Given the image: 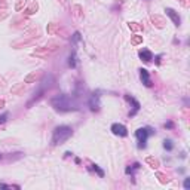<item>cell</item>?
I'll return each mask as SVG.
<instances>
[{
  "label": "cell",
  "mask_w": 190,
  "mask_h": 190,
  "mask_svg": "<svg viewBox=\"0 0 190 190\" xmlns=\"http://www.w3.org/2000/svg\"><path fill=\"white\" fill-rule=\"evenodd\" d=\"M71 134H73V129H71L70 126H58V128H55L54 137H52V144L54 146L62 144V142H65L71 137Z\"/></svg>",
  "instance_id": "6da1fadb"
},
{
  "label": "cell",
  "mask_w": 190,
  "mask_h": 190,
  "mask_svg": "<svg viewBox=\"0 0 190 190\" xmlns=\"http://www.w3.org/2000/svg\"><path fill=\"white\" fill-rule=\"evenodd\" d=\"M52 106L55 108H58V110H62V111L74 108V107H71V101H70V98L67 97V95H58V97H55L52 100Z\"/></svg>",
  "instance_id": "7a4b0ae2"
},
{
  "label": "cell",
  "mask_w": 190,
  "mask_h": 190,
  "mask_svg": "<svg viewBox=\"0 0 190 190\" xmlns=\"http://www.w3.org/2000/svg\"><path fill=\"white\" fill-rule=\"evenodd\" d=\"M153 134V129L152 128H140L135 135H137V140H138V147L142 149L146 147V142H147V138Z\"/></svg>",
  "instance_id": "3957f363"
},
{
  "label": "cell",
  "mask_w": 190,
  "mask_h": 190,
  "mask_svg": "<svg viewBox=\"0 0 190 190\" xmlns=\"http://www.w3.org/2000/svg\"><path fill=\"white\" fill-rule=\"evenodd\" d=\"M111 131H113L114 135H121V137H125V135L128 134L126 128H125L123 125H121V123H114V125L111 126Z\"/></svg>",
  "instance_id": "277c9868"
},
{
  "label": "cell",
  "mask_w": 190,
  "mask_h": 190,
  "mask_svg": "<svg viewBox=\"0 0 190 190\" xmlns=\"http://www.w3.org/2000/svg\"><path fill=\"white\" fill-rule=\"evenodd\" d=\"M89 106H91V110H98L100 107V94H94L91 97V101H89Z\"/></svg>",
  "instance_id": "5b68a950"
},
{
  "label": "cell",
  "mask_w": 190,
  "mask_h": 190,
  "mask_svg": "<svg viewBox=\"0 0 190 190\" xmlns=\"http://www.w3.org/2000/svg\"><path fill=\"white\" fill-rule=\"evenodd\" d=\"M141 80H142V83H144L146 86H150V85H152V82H150V76H149V71H147L146 68H142V70H141Z\"/></svg>",
  "instance_id": "8992f818"
},
{
  "label": "cell",
  "mask_w": 190,
  "mask_h": 190,
  "mask_svg": "<svg viewBox=\"0 0 190 190\" xmlns=\"http://www.w3.org/2000/svg\"><path fill=\"white\" fill-rule=\"evenodd\" d=\"M166 13H168V15L171 16V19L174 21V24H177V26H178V24H180V16H178L172 9H166Z\"/></svg>",
  "instance_id": "52a82bcc"
},
{
  "label": "cell",
  "mask_w": 190,
  "mask_h": 190,
  "mask_svg": "<svg viewBox=\"0 0 190 190\" xmlns=\"http://www.w3.org/2000/svg\"><path fill=\"white\" fill-rule=\"evenodd\" d=\"M140 57L144 60V61H150L152 60V52L150 51H147V49H142V51H140Z\"/></svg>",
  "instance_id": "ba28073f"
},
{
  "label": "cell",
  "mask_w": 190,
  "mask_h": 190,
  "mask_svg": "<svg viewBox=\"0 0 190 190\" xmlns=\"http://www.w3.org/2000/svg\"><path fill=\"white\" fill-rule=\"evenodd\" d=\"M163 147L168 149V150H171V149H172V141H171V140H166L165 144H163Z\"/></svg>",
  "instance_id": "9c48e42d"
},
{
  "label": "cell",
  "mask_w": 190,
  "mask_h": 190,
  "mask_svg": "<svg viewBox=\"0 0 190 190\" xmlns=\"http://www.w3.org/2000/svg\"><path fill=\"white\" fill-rule=\"evenodd\" d=\"M74 60H76L74 55L70 57V61H68V65H70V67H76V61H74Z\"/></svg>",
  "instance_id": "30bf717a"
},
{
  "label": "cell",
  "mask_w": 190,
  "mask_h": 190,
  "mask_svg": "<svg viewBox=\"0 0 190 190\" xmlns=\"http://www.w3.org/2000/svg\"><path fill=\"white\" fill-rule=\"evenodd\" d=\"M94 169H95V171H97V172L100 174V177H103V175H104V172H103V171H101V169L98 168V166H97V165H94Z\"/></svg>",
  "instance_id": "8fae6325"
},
{
  "label": "cell",
  "mask_w": 190,
  "mask_h": 190,
  "mask_svg": "<svg viewBox=\"0 0 190 190\" xmlns=\"http://www.w3.org/2000/svg\"><path fill=\"white\" fill-rule=\"evenodd\" d=\"M6 117H8V114H3V116H0V123L6 122Z\"/></svg>",
  "instance_id": "7c38bea8"
},
{
  "label": "cell",
  "mask_w": 190,
  "mask_h": 190,
  "mask_svg": "<svg viewBox=\"0 0 190 190\" xmlns=\"http://www.w3.org/2000/svg\"><path fill=\"white\" fill-rule=\"evenodd\" d=\"M184 187H186V189L190 187V180H189V178H186V181H184Z\"/></svg>",
  "instance_id": "4fadbf2b"
},
{
  "label": "cell",
  "mask_w": 190,
  "mask_h": 190,
  "mask_svg": "<svg viewBox=\"0 0 190 190\" xmlns=\"http://www.w3.org/2000/svg\"><path fill=\"white\" fill-rule=\"evenodd\" d=\"M138 168H140V163H135V165H134V169H138ZM126 172L129 174V172H131V169L128 168V169H126Z\"/></svg>",
  "instance_id": "5bb4252c"
}]
</instances>
